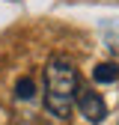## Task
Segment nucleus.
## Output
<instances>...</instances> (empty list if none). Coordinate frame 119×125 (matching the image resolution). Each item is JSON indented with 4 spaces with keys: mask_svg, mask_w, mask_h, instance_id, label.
<instances>
[{
    "mask_svg": "<svg viewBox=\"0 0 119 125\" xmlns=\"http://www.w3.org/2000/svg\"><path fill=\"white\" fill-rule=\"evenodd\" d=\"M92 81L95 83H116L119 81V66L116 62H98L92 69Z\"/></svg>",
    "mask_w": 119,
    "mask_h": 125,
    "instance_id": "7ed1b4c3",
    "label": "nucleus"
},
{
    "mask_svg": "<svg viewBox=\"0 0 119 125\" xmlns=\"http://www.w3.org/2000/svg\"><path fill=\"white\" fill-rule=\"evenodd\" d=\"M74 104H78V110L86 122L98 125L104 116H107V104H104V98L98 95V92L92 89H78V98H74Z\"/></svg>",
    "mask_w": 119,
    "mask_h": 125,
    "instance_id": "f03ea898",
    "label": "nucleus"
},
{
    "mask_svg": "<svg viewBox=\"0 0 119 125\" xmlns=\"http://www.w3.org/2000/svg\"><path fill=\"white\" fill-rule=\"evenodd\" d=\"M36 95V81L33 77H18L15 81V98L18 101H30Z\"/></svg>",
    "mask_w": 119,
    "mask_h": 125,
    "instance_id": "20e7f679",
    "label": "nucleus"
},
{
    "mask_svg": "<svg viewBox=\"0 0 119 125\" xmlns=\"http://www.w3.org/2000/svg\"><path fill=\"white\" fill-rule=\"evenodd\" d=\"M78 98V72L66 57H51L45 66V107L54 116H69Z\"/></svg>",
    "mask_w": 119,
    "mask_h": 125,
    "instance_id": "f257e3e1",
    "label": "nucleus"
}]
</instances>
